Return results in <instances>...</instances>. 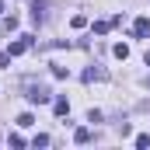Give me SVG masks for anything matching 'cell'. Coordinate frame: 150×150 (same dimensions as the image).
I'll use <instances>...</instances> for the list:
<instances>
[{
    "label": "cell",
    "instance_id": "1",
    "mask_svg": "<svg viewBox=\"0 0 150 150\" xmlns=\"http://www.w3.org/2000/svg\"><path fill=\"white\" fill-rule=\"evenodd\" d=\"M25 98H28L32 105H45V101H52V91H49L45 84H28V87H25Z\"/></svg>",
    "mask_w": 150,
    "mask_h": 150
},
{
    "label": "cell",
    "instance_id": "2",
    "mask_svg": "<svg viewBox=\"0 0 150 150\" xmlns=\"http://www.w3.org/2000/svg\"><path fill=\"white\" fill-rule=\"evenodd\" d=\"M32 42H35L32 35H21L18 42H11V49H7V52H11V56H21V52H28V49H32Z\"/></svg>",
    "mask_w": 150,
    "mask_h": 150
},
{
    "label": "cell",
    "instance_id": "3",
    "mask_svg": "<svg viewBox=\"0 0 150 150\" xmlns=\"http://www.w3.org/2000/svg\"><path fill=\"white\" fill-rule=\"evenodd\" d=\"M133 35H136V38H147V35H150V18H136V25H133Z\"/></svg>",
    "mask_w": 150,
    "mask_h": 150
},
{
    "label": "cell",
    "instance_id": "4",
    "mask_svg": "<svg viewBox=\"0 0 150 150\" xmlns=\"http://www.w3.org/2000/svg\"><path fill=\"white\" fill-rule=\"evenodd\" d=\"M105 70H101V67H87V70H84V84H91V80H105Z\"/></svg>",
    "mask_w": 150,
    "mask_h": 150
},
{
    "label": "cell",
    "instance_id": "5",
    "mask_svg": "<svg viewBox=\"0 0 150 150\" xmlns=\"http://www.w3.org/2000/svg\"><path fill=\"white\" fill-rule=\"evenodd\" d=\"M52 112H56V115H67V112H70V101H67L63 94H59V98H52Z\"/></svg>",
    "mask_w": 150,
    "mask_h": 150
},
{
    "label": "cell",
    "instance_id": "6",
    "mask_svg": "<svg viewBox=\"0 0 150 150\" xmlns=\"http://www.w3.org/2000/svg\"><path fill=\"white\" fill-rule=\"evenodd\" d=\"M42 18H45V4L35 0V4H32V21H42Z\"/></svg>",
    "mask_w": 150,
    "mask_h": 150
},
{
    "label": "cell",
    "instance_id": "7",
    "mask_svg": "<svg viewBox=\"0 0 150 150\" xmlns=\"http://www.w3.org/2000/svg\"><path fill=\"white\" fill-rule=\"evenodd\" d=\"M112 32V18L108 21H94V35H108Z\"/></svg>",
    "mask_w": 150,
    "mask_h": 150
},
{
    "label": "cell",
    "instance_id": "8",
    "mask_svg": "<svg viewBox=\"0 0 150 150\" xmlns=\"http://www.w3.org/2000/svg\"><path fill=\"white\" fill-rule=\"evenodd\" d=\"M87 140H91V129H87V126H80V129L74 133V143H87Z\"/></svg>",
    "mask_w": 150,
    "mask_h": 150
},
{
    "label": "cell",
    "instance_id": "9",
    "mask_svg": "<svg viewBox=\"0 0 150 150\" xmlns=\"http://www.w3.org/2000/svg\"><path fill=\"white\" fill-rule=\"evenodd\" d=\"M112 52L119 56V59H126V56H129V45H126V42H115V45H112Z\"/></svg>",
    "mask_w": 150,
    "mask_h": 150
},
{
    "label": "cell",
    "instance_id": "10",
    "mask_svg": "<svg viewBox=\"0 0 150 150\" xmlns=\"http://www.w3.org/2000/svg\"><path fill=\"white\" fill-rule=\"evenodd\" d=\"M32 122H35V115H32V112H25V115H18V126H21V129H28V126H32Z\"/></svg>",
    "mask_w": 150,
    "mask_h": 150
},
{
    "label": "cell",
    "instance_id": "11",
    "mask_svg": "<svg viewBox=\"0 0 150 150\" xmlns=\"http://www.w3.org/2000/svg\"><path fill=\"white\" fill-rule=\"evenodd\" d=\"M70 25H74V28H87V18H84V14H74Z\"/></svg>",
    "mask_w": 150,
    "mask_h": 150
},
{
    "label": "cell",
    "instance_id": "12",
    "mask_svg": "<svg viewBox=\"0 0 150 150\" xmlns=\"http://www.w3.org/2000/svg\"><path fill=\"white\" fill-rule=\"evenodd\" d=\"M52 77H59V80H67V77H70V70H67V67H56V63H52Z\"/></svg>",
    "mask_w": 150,
    "mask_h": 150
},
{
    "label": "cell",
    "instance_id": "13",
    "mask_svg": "<svg viewBox=\"0 0 150 150\" xmlns=\"http://www.w3.org/2000/svg\"><path fill=\"white\" fill-rule=\"evenodd\" d=\"M136 147H140V150L150 147V133H140V136H136Z\"/></svg>",
    "mask_w": 150,
    "mask_h": 150
},
{
    "label": "cell",
    "instance_id": "14",
    "mask_svg": "<svg viewBox=\"0 0 150 150\" xmlns=\"http://www.w3.org/2000/svg\"><path fill=\"white\" fill-rule=\"evenodd\" d=\"M32 147H49V136H45V133H38L35 140H32Z\"/></svg>",
    "mask_w": 150,
    "mask_h": 150
},
{
    "label": "cell",
    "instance_id": "15",
    "mask_svg": "<svg viewBox=\"0 0 150 150\" xmlns=\"http://www.w3.org/2000/svg\"><path fill=\"white\" fill-rule=\"evenodd\" d=\"M7 63H11V52L4 49V52H0V67H7Z\"/></svg>",
    "mask_w": 150,
    "mask_h": 150
},
{
    "label": "cell",
    "instance_id": "16",
    "mask_svg": "<svg viewBox=\"0 0 150 150\" xmlns=\"http://www.w3.org/2000/svg\"><path fill=\"white\" fill-rule=\"evenodd\" d=\"M143 87H147V91H150V77H147V80H143Z\"/></svg>",
    "mask_w": 150,
    "mask_h": 150
},
{
    "label": "cell",
    "instance_id": "17",
    "mask_svg": "<svg viewBox=\"0 0 150 150\" xmlns=\"http://www.w3.org/2000/svg\"><path fill=\"white\" fill-rule=\"evenodd\" d=\"M143 59H147V67H150V52H147V56H143Z\"/></svg>",
    "mask_w": 150,
    "mask_h": 150
}]
</instances>
